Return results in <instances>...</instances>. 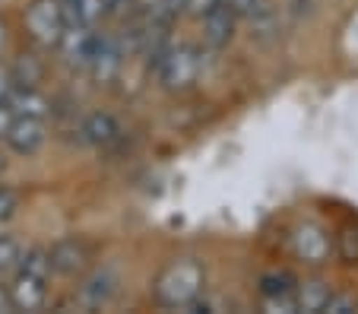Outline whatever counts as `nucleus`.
<instances>
[{
  "label": "nucleus",
  "mask_w": 358,
  "mask_h": 314,
  "mask_svg": "<svg viewBox=\"0 0 358 314\" xmlns=\"http://www.w3.org/2000/svg\"><path fill=\"white\" fill-rule=\"evenodd\" d=\"M124 57H127V51H124V38L115 32H95V48H92V61H89V73H92V80L99 83V86H111V83H117V76H121L124 70Z\"/></svg>",
  "instance_id": "obj_5"
},
{
  "label": "nucleus",
  "mask_w": 358,
  "mask_h": 314,
  "mask_svg": "<svg viewBox=\"0 0 358 314\" xmlns=\"http://www.w3.org/2000/svg\"><path fill=\"white\" fill-rule=\"evenodd\" d=\"M117 295V273L111 266H101L80 286V305L83 308H105Z\"/></svg>",
  "instance_id": "obj_11"
},
{
  "label": "nucleus",
  "mask_w": 358,
  "mask_h": 314,
  "mask_svg": "<svg viewBox=\"0 0 358 314\" xmlns=\"http://www.w3.org/2000/svg\"><path fill=\"white\" fill-rule=\"evenodd\" d=\"M101 3H105V16H115V20H124L136 10V0H101Z\"/></svg>",
  "instance_id": "obj_21"
},
{
  "label": "nucleus",
  "mask_w": 358,
  "mask_h": 314,
  "mask_svg": "<svg viewBox=\"0 0 358 314\" xmlns=\"http://www.w3.org/2000/svg\"><path fill=\"white\" fill-rule=\"evenodd\" d=\"M95 32H99V29L67 22L61 41H57V51H61V57H64L67 67H73V70L89 67V61H92V48H95Z\"/></svg>",
  "instance_id": "obj_7"
},
{
  "label": "nucleus",
  "mask_w": 358,
  "mask_h": 314,
  "mask_svg": "<svg viewBox=\"0 0 358 314\" xmlns=\"http://www.w3.org/2000/svg\"><path fill=\"white\" fill-rule=\"evenodd\" d=\"M295 311H308V314H317L324 311L327 299H330V286L320 280H308V283H298L295 286Z\"/></svg>",
  "instance_id": "obj_13"
},
{
  "label": "nucleus",
  "mask_w": 358,
  "mask_h": 314,
  "mask_svg": "<svg viewBox=\"0 0 358 314\" xmlns=\"http://www.w3.org/2000/svg\"><path fill=\"white\" fill-rule=\"evenodd\" d=\"M10 89H13V80H10V67H3V64H0V99H7Z\"/></svg>",
  "instance_id": "obj_24"
},
{
  "label": "nucleus",
  "mask_w": 358,
  "mask_h": 314,
  "mask_svg": "<svg viewBox=\"0 0 358 314\" xmlns=\"http://www.w3.org/2000/svg\"><path fill=\"white\" fill-rule=\"evenodd\" d=\"M20 260H22V245L13 235H0V280H3V276H13Z\"/></svg>",
  "instance_id": "obj_17"
},
{
  "label": "nucleus",
  "mask_w": 358,
  "mask_h": 314,
  "mask_svg": "<svg viewBox=\"0 0 358 314\" xmlns=\"http://www.w3.org/2000/svg\"><path fill=\"white\" fill-rule=\"evenodd\" d=\"M16 311L13 308V295H10V286H0V314Z\"/></svg>",
  "instance_id": "obj_25"
},
{
  "label": "nucleus",
  "mask_w": 358,
  "mask_h": 314,
  "mask_svg": "<svg viewBox=\"0 0 358 314\" xmlns=\"http://www.w3.org/2000/svg\"><path fill=\"white\" fill-rule=\"evenodd\" d=\"M3 143H7L16 156H35V152L48 143L45 117H16L13 127H10L7 137H3Z\"/></svg>",
  "instance_id": "obj_8"
},
{
  "label": "nucleus",
  "mask_w": 358,
  "mask_h": 314,
  "mask_svg": "<svg viewBox=\"0 0 358 314\" xmlns=\"http://www.w3.org/2000/svg\"><path fill=\"white\" fill-rule=\"evenodd\" d=\"M48 280H51V260L48 248H29L22 251V260L16 266L10 295L16 311H41L48 301Z\"/></svg>",
  "instance_id": "obj_3"
},
{
  "label": "nucleus",
  "mask_w": 358,
  "mask_h": 314,
  "mask_svg": "<svg viewBox=\"0 0 358 314\" xmlns=\"http://www.w3.org/2000/svg\"><path fill=\"white\" fill-rule=\"evenodd\" d=\"M7 171V156H3V150H0V175Z\"/></svg>",
  "instance_id": "obj_28"
},
{
  "label": "nucleus",
  "mask_w": 358,
  "mask_h": 314,
  "mask_svg": "<svg viewBox=\"0 0 358 314\" xmlns=\"http://www.w3.org/2000/svg\"><path fill=\"white\" fill-rule=\"evenodd\" d=\"M64 10H67V22H76V26L99 29V22L105 20L101 0H64Z\"/></svg>",
  "instance_id": "obj_15"
},
{
  "label": "nucleus",
  "mask_w": 358,
  "mask_h": 314,
  "mask_svg": "<svg viewBox=\"0 0 358 314\" xmlns=\"http://www.w3.org/2000/svg\"><path fill=\"white\" fill-rule=\"evenodd\" d=\"M22 26H26V35L38 48H57V41L67 29L64 0H29L26 13H22Z\"/></svg>",
  "instance_id": "obj_4"
},
{
  "label": "nucleus",
  "mask_w": 358,
  "mask_h": 314,
  "mask_svg": "<svg viewBox=\"0 0 358 314\" xmlns=\"http://www.w3.org/2000/svg\"><path fill=\"white\" fill-rule=\"evenodd\" d=\"M149 57H152V73H156V80L162 83V89H169V92H187V89L200 80L203 57L187 41H162Z\"/></svg>",
  "instance_id": "obj_2"
},
{
  "label": "nucleus",
  "mask_w": 358,
  "mask_h": 314,
  "mask_svg": "<svg viewBox=\"0 0 358 314\" xmlns=\"http://www.w3.org/2000/svg\"><path fill=\"white\" fill-rule=\"evenodd\" d=\"M13 121H16V115H13V108H10V102L0 99V140L7 137V130L13 127Z\"/></svg>",
  "instance_id": "obj_23"
},
{
  "label": "nucleus",
  "mask_w": 358,
  "mask_h": 314,
  "mask_svg": "<svg viewBox=\"0 0 358 314\" xmlns=\"http://www.w3.org/2000/svg\"><path fill=\"white\" fill-rule=\"evenodd\" d=\"M231 7V13L238 16V20H250L254 13H260L264 10V0H225Z\"/></svg>",
  "instance_id": "obj_19"
},
{
  "label": "nucleus",
  "mask_w": 358,
  "mask_h": 314,
  "mask_svg": "<svg viewBox=\"0 0 358 314\" xmlns=\"http://www.w3.org/2000/svg\"><path fill=\"white\" fill-rule=\"evenodd\" d=\"M339 254H343L345 264H355L358 260V232H343L339 235Z\"/></svg>",
  "instance_id": "obj_20"
},
{
  "label": "nucleus",
  "mask_w": 358,
  "mask_h": 314,
  "mask_svg": "<svg viewBox=\"0 0 358 314\" xmlns=\"http://www.w3.org/2000/svg\"><path fill=\"white\" fill-rule=\"evenodd\" d=\"M80 137L86 140L89 146H95V150H108V146L121 143L124 127L115 115H108V111H92V115L83 117Z\"/></svg>",
  "instance_id": "obj_9"
},
{
  "label": "nucleus",
  "mask_w": 358,
  "mask_h": 314,
  "mask_svg": "<svg viewBox=\"0 0 358 314\" xmlns=\"http://www.w3.org/2000/svg\"><path fill=\"white\" fill-rule=\"evenodd\" d=\"M41 76H45V64H41L35 55H20L16 64L10 67V80H13V86L35 89L41 83Z\"/></svg>",
  "instance_id": "obj_16"
},
{
  "label": "nucleus",
  "mask_w": 358,
  "mask_h": 314,
  "mask_svg": "<svg viewBox=\"0 0 358 314\" xmlns=\"http://www.w3.org/2000/svg\"><path fill=\"white\" fill-rule=\"evenodd\" d=\"M7 48H10V26H7V20L0 16V57L7 55Z\"/></svg>",
  "instance_id": "obj_26"
},
{
  "label": "nucleus",
  "mask_w": 358,
  "mask_h": 314,
  "mask_svg": "<svg viewBox=\"0 0 358 314\" xmlns=\"http://www.w3.org/2000/svg\"><path fill=\"white\" fill-rule=\"evenodd\" d=\"M16 210H20V194L10 191V187H0V226H3Z\"/></svg>",
  "instance_id": "obj_18"
},
{
  "label": "nucleus",
  "mask_w": 358,
  "mask_h": 314,
  "mask_svg": "<svg viewBox=\"0 0 358 314\" xmlns=\"http://www.w3.org/2000/svg\"><path fill=\"white\" fill-rule=\"evenodd\" d=\"M48 260H51V273L70 280V276L86 273L92 251H89V245L83 238H61L55 248H48Z\"/></svg>",
  "instance_id": "obj_6"
},
{
  "label": "nucleus",
  "mask_w": 358,
  "mask_h": 314,
  "mask_svg": "<svg viewBox=\"0 0 358 314\" xmlns=\"http://www.w3.org/2000/svg\"><path fill=\"white\" fill-rule=\"evenodd\" d=\"M203 20V38H206V45L210 48H225L231 41V35H235V22L238 16L231 13V7L225 3V0H219V3H213L206 13L200 16Z\"/></svg>",
  "instance_id": "obj_10"
},
{
  "label": "nucleus",
  "mask_w": 358,
  "mask_h": 314,
  "mask_svg": "<svg viewBox=\"0 0 358 314\" xmlns=\"http://www.w3.org/2000/svg\"><path fill=\"white\" fill-rule=\"evenodd\" d=\"M355 301L349 299V295H330L327 299V305H324V311L327 314H345V311H355Z\"/></svg>",
  "instance_id": "obj_22"
},
{
  "label": "nucleus",
  "mask_w": 358,
  "mask_h": 314,
  "mask_svg": "<svg viewBox=\"0 0 358 314\" xmlns=\"http://www.w3.org/2000/svg\"><path fill=\"white\" fill-rule=\"evenodd\" d=\"M10 108H13L16 117H48L51 115V102L38 92V86L29 89V86H13L7 96Z\"/></svg>",
  "instance_id": "obj_12"
},
{
  "label": "nucleus",
  "mask_w": 358,
  "mask_h": 314,
  "mask_svg": "<svg viewBox=\"0 0 358 314\" xmlns=\"http://www.w3.org/2000/svg\"><path fill=\"white\" fill-rule=\"evenodd\" d=\"M295 251L301 254L308 264H320V260L327 257V251H330V241H327V235L320 232V229L304 226V229H298V235H295Z\"/></svg>",
  "instance_id": "obj_14"
},
{
  "label": "nucleus",
  "mask_w": 358,
  "mask_h": 314,
  "mask_svg": "<svg viewBox=\"0 0 358 314\" xmlns=\"http://www.w3.org/2000/svg\"><path fill=\"white\" fill-rule=\"evenodd\" d=\"M165 7H169L171 16H175V13H184V10H187V0H165Z\"/></svg>",
  "instance_id": "obj_27"
},
{
  "label": "nucleus",
  "mask_w": 358,
  "mask_h": 314,
  "mask_svg": "<svg viewBox=\"0 0 358 314\" xmlns=\"http://www.w3.org/2000/svg\"><path fill=\"white\" fill-rule=\"evenodd\" d=\"M203 264L194 257H181V260H171L169 266H162V273L156 276L152 283V295L162 308H194L203 295Z\"/></svg>",
  "instance_id": "obj_1"
}]
</instances>
